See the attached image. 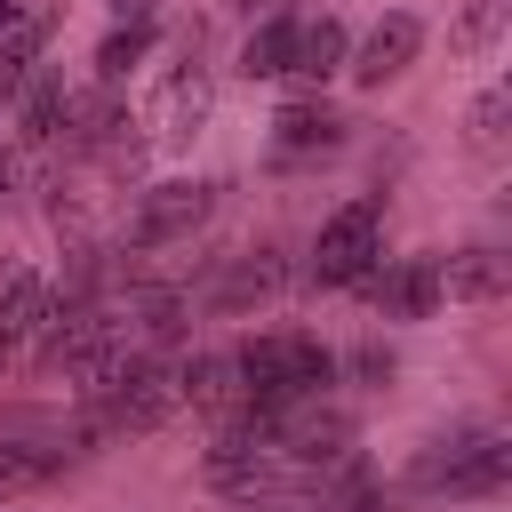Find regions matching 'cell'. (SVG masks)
I'll use <instances>...</instances> for the list:
<instances>
[{"mask_svg":"<svg viewBox=\"0 0 512 512\" xmlns=\"http://www.w3.org/2000/svg\"><path fill=\"white\" fill-rule=\"evenodd\" d=\"M232 360H240V384H248V408H256V416H272V408H288V400H320L328 376H336V352H328L320 336H296V328L248 336Z\"/></svg>","mask_w":512,"mask_h":512,"instance_id":"6da1fadb","label":"cell"},{"mask_svg":"<svg viewBox=\"0 0 512 512\" xmlns=\"http://www.w3.org/2000/svg\"><path fill=\"white\" fill-rule=\"evenodd\" d=\"M512 480V448L496 432H456V440H432L408 472V488L424 496H496Z\"/></svg>","mask_w":512,"mask_h":512,"instance_id":"7a4b0ae2","label":"cell"},{"mask_svg":"<svg viewBox=\"0 0 512 512\" xmlns=\"http://www.w3.org/2000/svg\"><path fill=\"white\" fill-rule=\"evenodd\" d=\"M368 264H376V200H344L312 240V280L320 288H352Z\"/></svg>","mask_w":512,"mask_h":512,"instance_id":"3957f363","label":"cell"},{"mask_svg":"<svg viewBox=\"0 0 512 512\" xmlns=\"http://www.w3.org/2000/svg\"><path fill=\"white\" fill-rule=\"evenodd\" d=\"M208 208H216V184H152V192L136 200V216H128V248L144 256V248L192 240V232L208 224Z\"/></svg>","mask_w":512,"mask_h":512,"instance_id":"277c9868","label":"cell"},{"mask_svg":"<svg viewBox=\"0 0 512 512\" xmlns=\"http://www.w3.org/2000/svg\"><path fill=\"white\" fill-rule=\"evenodd\" d=\"M376 312H392V320H424L432 304H440V256H400V264H368L360 280H352Z\"/></svg>","mask_w":512,"mask_h":512,"instance_id":"5b68a950","label":"cell"},{"mask_svg":"<svg viewBox=\"0 0 512 512\" xmlns=\"http://www.w3.org/2000/svg\"><path fill=\"white\" fill-rule=\"evenodd\" d=\"M56 464H64V448H56V432L40 416H0V504L32 496Z\"/></svg>","mask_w":512,"mask_h":512,"instance_id":"8992f818","label":"cell"},{"mask_svg":"<svg viewBox=\"0 0 512 512\" xmlns=\"http://www.w3.org/2000/svg\"><path fill=\"white\" fill-rule=\"evenodd\" d=\"M48 312H56V304H48V280H40V272H8V280H0V376L40 344Z\"/></svg>","mask_w":512,"mask_h":512,"instance_id":"52a82bcc","label":"cell"},{"mask_svg":"<svg viewBox=\"0 0 512 512\" xmlns=\"http://www.w3.org/2000/svg\"><path fill=\"white\" fill-rule=\"evenodd\" d=\"M416 48H424V24H416L408 8H392V16L360 40V56H344V72H352L360 88H384V80H400V72L416 64Z\"/></svg>","mask_w":512,"mask_h":512,"instance_id":"ba28073f","label":"cell"},{"mask_svg":"<svg viewBox=\"0 0 512 512\" xmlns=\"http://www.w3.org/2000/svg\"><path fill=\"white\" fill-rule=\"evenodd\" d=\"M176 376H184V400H192L200 416H216V432L248 416V384H240V360H232V352H200V360H184Z\"/></svg>","mask_w":512,"mask_h":512,"instance_id":"9c48e42d","label":"cell"},{"mask_svg":"<svg viewBox=\"0 0 512 512\" xmlns=\"http://www.w3.org/2000/svg\"><path fill=\"white\" fill-rule=\"evenodd\" d=\"M344 56H352V40H344V24L336 16H320V24H296V64L280 72L296 96H320V80L328 72H344Z\"/></svg>","mask_w":512,"mask_h":512,"instance_id":"30bf717a","label":"cell"},{"mask_svg":"<svg viewBox=\"0 0 512 512\" xmlns=\"http://www.w3.org/2000/svg\"><path fill=\"white\" fill-rule=\"evenodd\" d=\"M200 120H208V72H200V64H176V72L160 80V96H152V136L176 144V136H192Z\"/></svg>","mask_w":512,"mask_h":512,"instance_id":"8fae6325","label":"cell"},{"mask_svg":"<svg viewBox=\"0 0 512 512\" xmlns=\"http://www.w3.org/2000/svg\"><path fill=\"white\" fill-rule=\"evenodd\" d=\"M280 288H288V264H280L272 248H256V256H232V272L216 280L208 304H216V312H256V304H272Z\"/></svg>","mask_w":512,"mask_h":512,"instance_id":"7c38bea8","label":"cell"},{"mask_svg":"<svg viewBox=\"0 0 512 512\" xmlns=\"http://www.w3.org/2000/svg\"><path fill=\"white\" fill-rule=\"evenodd\" d=\"M272 144L280 152H336L344 144V112H328L320 96H288L280 120H272Z\"/></svg>","mask_w":512,"mask_h":512,"instance_id":"4fadbf2b","label":"cell"},{"mask_svg":"<svg viewBox=\"0 0 512 512\" xmlns=\"http://www.w3.org/2000/svg\"><path fill=\"white\" fill-rule=\"evenodd\" d=\"M504 256L496 248H456V256H440V296L448 304H496L504 296Z\"/></svg>","mask_w":512,"mask_h":512,"instance_id":"5bb4252c","label":"cell"},{"mask_svg":"<svg viewBox=\"0 0 512 512\" xmlns=\"http://www.w3.org/2000/svg\"><path fill=\"white\" fill-rule=\"evenodd\" d=\"M40 40H48V16H8V24H0V112L16 104L24 72L40 64Z\"/></svg>","mask_w":512,"mask_h":512,"instance_id":"9a60e30c","label":"cell"},{"mask_svg":"<svg viewBox=\"0 0 512 512\" xmlns=\"http://www.w3.org/2000/svg\"><path fill=\"white\" fill-rule=\"evenodd\" d=\"M288 64H296V16H280V8H272V16L248 32V48H240V72H248V80H280Z\"/></svg>","mask_w":512,"mask_h":512,"instance_id":"2e32d148","label":"cell"},{"mask_svg":"<svg viewBox=\"0 0 512 512\" xmlns=\"http://www.w3.org/2000/svg\"><path fill=\"white\" fill-rule=\"evenodd\" d=\"M16 104H24V136H32V144H48V136H56V120H64V80L32 64V72H24V88H16Z\"/></svg>","mask_w":512,"mask_h":512,"instance_id":"e0dca14e","label":"cell"},{"mask_svg":"<svg viewBox=\"0 0 512 512\" xmlns=\"http://www.w3.org/2000/svg\"><path fill=\"white\" fill-rule=\"evenodd\" d=\"M144 48H152V24L136 16V24H120V32H104V48H96V72H104V80H120V72H128Z\"/></svg>","mask_w":512,"mask_h":512,"instance_id":"ac0fdd59","label":"cell"},{"mask_svg":"<svg viewBox=\"0 0 512 512\" xmlns=\"http://www.w3.org/2000/svg\"><path fill=\"white\" fill-rule=\"evenodd\" d=\"M504 120H512V96H504V88H488V96L472 104V144H480V152H496V144H504Z\"/></svg>","mask_w":512,"mask_h":512,"instance_id":"d6986e66","label":"cell"},{"mask_svg":"<svg viewBox=\"0 0 512 512\" xmlns=\"http://www.w3.org/2000/svg\"><path fill=\"white\" fill-rule=\"evenodd\" d=\"M104 8H112L120 24H136V16H152V0H104Z\"/></svg>","mask_w":512,"mask_h":512,"instance_id":"ffe728a7","label":"cell"},{"mask_svg":"<svg viewBox=\"0 0 512 512\" xmlns=\"http://www.w3.org/2000/svg\"><path fill=\"white\" fill-rule=\"evenodd\" d=\"M240 8H248V16H256V8H280V0H240Z\"/></svg>","mask_w":512,"mask_h":512,"instance_id":"44dd1931","label":"cell"},{"mask_svg":"<svg viewBox=\"0 0 512 512\" xmlns=\"http://www.w3.org/2000/svg\"><path fill=\"white\" fill-rule=\"evenodd\" d=\"M0 192H8V160H0Z\"/></svg>","mask_w":512,"mask_h":512,"instance_id":"7402d4cb","label":"cell"},{"mask_svg":"<svg viewBox=\"0 0 512 512\" xmlns=\"http://www.w3.org/2000/svg\"><path fill=\"white\" fill-rule=\"evenodd\" d=\"M0 24H8V8H0Z\"/></svg>","mask_w":512,"mask_h":512,"instance_id":"603a6c76","label":"cell"}]
</instances>
